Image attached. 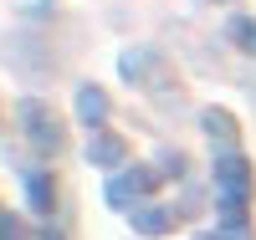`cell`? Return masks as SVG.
Masks as SVG:
<instances>
[{
    "instance_id": "1",
    "label": "cell",
    "mask_w": 256,
    "mask_h": 240,
    "mask_svg": "<svg viewBox=\"0 0 256 240\" xmlns=\"http://www.w3.org/2000/svg\"><path fill=\"white\" fill-rule=\"evenodd\" d=\"M20 123H26V138L41 148V154H56V148H62V123L41 102H20Z\"/></svg>"
},
{
    "instance_id": "2",
    "label": "cell",
    "mask_w": 256,
    "mask_h": 240,
    "mask_svg": "<svg viewBox=\"0 0 256 240\" xmlns=\"http://www.w3.org/2000/svg\"><path fill=\"white\" fill-rule=\"evenodd\" d=\"M216 179H220V194H226V200H246V194H251V164H246L241 154H220Z\"/></svg>"
},
{
    "instance_id": "3",
    "label": "cell",
    "mask_w": 256,
    "mask_h": 240,
    "mask_svg": "<svg viewBox=\"0 0 256 240\" xmlns=\"http://www.w3.org/2000/svg\"><path fill=\"white\" fill-rule=\"evenodd\" d=\"M77 118L88 123V128H98L102 118H108V97H102V87H82V92H77Z\"/></svg>"
},
{
    "instance_id": "4",
    "label": "cell",
    "mask_w": 256,
    "mask_h": 240,
    "mask_svg": "<svg viewBox=\"0 0 256 240\" xmlns=\"http://www.w3.org/2000/svg\"><path fill=\"white\" fill-rule=\"evenodd\" d=\"M88 159H92V164H102V169H118V164H123V143H118V138H108V133H98V138L88 143Z\"/></svg>"
},
{
    "instance_id": "5",
    "label": "cell",
    "mask_w": 256,
    "mask_h": 240,
    "mask_svg": "<svg viewBox=\"0 0 256 240\" xmlns=\"http://www.w3.org/2000/svg\"><path fill=\"white\" fill-rule=\"evenodd\" d=\"M169 220H174V215H169V210H159V205L134 210V230H138V235H159V230H169Z\"/></svg>"
},
{
    "instance_id": "6",
    "label": "cell",
    "mask_w": 256,
    "mask_h": 240,
    "mask_svg": "<svg viewBox=\"0 0 256 240\" xmlns=\"http://www.w3.org/2000/svg\"><path fill=\"white\" fill-rule=\"evenodd\" d=\"M200 123H205V133L216 138V143H230V138H236V118H230V113H220V107H210Z\"/></svg>"
},
{
    "instance_id": "7",
    "label": "cell",
    "mask_w": 256,
    "mask_h": 240,
    "mask_svg": "<svg viewBox=\"0 0 256 240\" xmlns=\"http://www.w3.org/2000/svg\"><path fill=\"white\" fill-rule=\"evenodd\" d=\"M26 194H31V205L36 210H52V194H56V184H52V174H26Z\"/></svg>"
},
{
    "instance_id": "8",
    "label": "cell",
    "mask_w": 256,
    "mask_h": 240,
    "mask_svg": "<svg viewBox=\"0 0 256 240\" xmlns=\"http://www.w3.org/2000/svg\"><path fill=\"white\" fill-rule=\"evenodd\" d=\"M226 36L236 41L241 51H256V20H251V15H236V20L226 26Z\"/></svg>"
},
{
    "instance_id": "9",
    "label": "cell",
    "mask_w": 256,
    "mask_h": 240,
    "mask_svg": "<svg viewBox=\"0 0 256 240\" xmlns=\"http://www.w3.org/2000/svg\"><path fill=\"white\" fill-rule=\"evenodd\" d=\"M148 67H154V51H128V56H123V77H128V82H144Z\"/></svg>"
},
{
    "instance_id": "10",
    "label": "cell",
    "mask_w": 256,
    "mask_h": 240,
    "mask_svg": "<svg viewBox=\"0 0 256 240\" xmlns=\"http://www.w3.org/2000/svg\"><path fill=\"white\" fill-rule=\"evenodd\" d=\"M0 240H26V225L16 215H0Z\"/></svg>"
},
{
    "instance_id": "11",
    "label": "cell",
    "mask_w": 256,
    "mask_h": 240,
    "mask_svg": "<svg viewBox=\"0 0 256 240\" xmlns=\"http://www.w3.org/2000/svg\"><path fill=\"white\" fill-rule=\"evenodd\" d=\"M159 159H164V164H159L164 174H184V159H180V154H159Z\"/></svg>"
},
{
    "instance_id": "12",
    "label": "cell",
    "mask_w": 256,
    "mask_h": 240,
    "mask_svg": "<svg viewBox=\"0 0 256 240\" xmlns=\"http://www.w3.org/2000/svg\"><path fill=\"white\" fill-rule=\"evenodd\" d=\"M216 240H251V230H246V225H226Z\"/></svg>"
},
{
    "instance_id": "13",
    "label": "cell",
    "mask_w": 256,
    "mask_h": 240,
    "mask_svg": "<svg viewBox=\"0 0 256 240\" xmlns=\"http://www.w3.org/2000/svg\"><path fill=\"white\" fill-rule=\"evenodd\" d=\"M20 10H46V0H20Z\"/></svg>"
},
{
    "instance_id": "14",
    "label": "cell",
    "mask_w": 256,
    "mask_h": 240,
    "mask_svg": "<svg viewBox=\"0 0 256 240\" xmlns=\"http://www.w3.org/2000/svg\"><path fill=\"white\" fill-rule=\"evenodd\" d=\"M41 240H67V235H62V230H41Z\"/></svg>"
}]
</instances>
